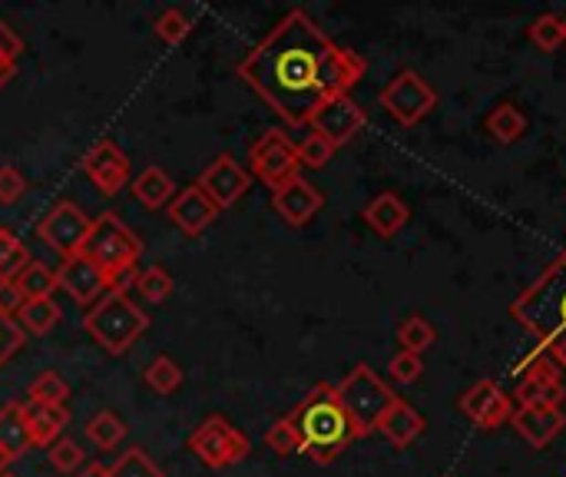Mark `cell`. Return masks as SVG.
Returning a JSON list of instances; mask_svg holds the SVG:
<instances>
[{
    "label": "cell",
    "mask_w": 566,
    "mask_h": 477,
    "mask_svg": "<svg viewBox=\"0 0 566 477\" xmlns=\"http://www.w3.org/2000/svg\"><path fill=\"white\" fill-rule=\"evenodd\" d=\"M166 212H169V219H172V226H176L179 232H186V236H202V232L216 222L219 206L192 183V186H186L182 193H176V199L166 206Z\"/></svg>",
    "instance_id": "17"
},
{
    "label": "cell",
    "mask_w": 566,
    "mask_h": 477,
    "mask_svg": "<svg viewBox=\"0 0 566 477\" xmlns=\"http://www.w3.org/2000/svg\"><path fill=\"white\" fill-rule=\"evenodd\" d=\"M133 289H136V292H139L146 302L159 305V302H166V299H169V292H172V276H169L166 269L153 266V269H143V272H136V282H133Z\"/></svg>",
    "instance_id": "33"
},
{
    "label": "cell",
    "mask_w": 566,
    "mask_h": 477,
    "mask_svg": "<svg viewBox=\"0 0 566 477\" xmlns=\"http://www.w3.org/2000/svg\"><path fill=\"white\" fill-rule=\"evenodd\" d=\"M365 123H368V116H365V110L345 93V96H335V100H328L315 116H312V133H318V136H325L335 149L338 146H345V143H352L361 129H365Z\"/></svg>",
    "instance_id": "14"
},
{
    "label": "cell",
    "mask_w": 566,
    "mask_h": 477,
    "mask_svg": "<svg viewBox=\"0 0 566 477\" xmlns=\"http://www.w3.org/2000/svg\"><path fill=\"white\" fill-rule=\"evenodd\" d=\"M56 286L60 292H66L76 305H96L109 289H113V279L93 262L86 259L83 252L80 256H70L60 262L56 269Z\"/></svg>",
    "instance_id": "12"
},
{
    "label": "cell",
    "mask_w": 566,
    "mask_h": 477,
    "mask_svg": "<svg viewBox=\"0 0 566 477\" xmlns=\"http://www.w3.org/2000/svg\"><path fill=\"white\" fill-rule=\"evenodd\" d=\"M365 222L371 226V232H378L381 239H391V236H398L405 226H408V219H411V212H408V206H405V199L398 196V193H378L368 206H365Z\"/></svg>",
    "instance_id": "19"
},
{
    "label": "cell",
    "mask_w": 566,
    "mask_h": 477,
    "mask_svg": "<svg viewBox=\"0 0 566 477\" xmlns=\"http://www.w3.org/2000/svg\"><path fill=\"white\" fill-rule=\"evenodd\" d=\"M378 432L395 445V448H411L421 435H424V415L418 408H411L405 398H398L391 405V412L381 418Z\"/></svg>",
    "instance_id": "20"
},
{
    "label": "cell",
    "mask_w": 566,
    "mask_h": 477,
    "mask_svg": "<svg viewBox=\"0 0 566 477\" xmlns=\"http://www.w3.org/2000/svg\"><path fill=\"white\" fill-rule=\"evenodd\" d=\"M27 193V179L20 176L17 166H0V206L17 203Z\"/></svg>",
    "instance_id": "41"
},
{
    "label": "cell",
    "mask_w": 566,
    "mask_h": 477,
    "mask_svg": "<svg viewBox=\"0 0 566 477\" xmlns=\"http://www.w3.org/2000/svg\"><path fill=\"white\" fill-rule=\"evenodd\" d=\"M295 149H298V163L308 166V169H322V166H328V159L335 156V146H332L325 136H318V133H308Z\"/></svg>",
    "instance_id": "38"
},
{
    "label": "cell",
    "mask_w": 566,
    "mask_h": 477,
    "mask_svg": "<svg viewBox=\"0 0 566 477\" xmlns=\"http://www.w3.org/2000/svg\"><path fill=\"white\" fill-rule=\"evenodd\" d=\"M285 418L298 432L302 455H308L315 465H332L352 442L361 438L348 412L342 408L335 385L328 382H318Z\"/></svg>",
    "instance_id": "2"
},
{
    "label": "cell",
    "mask_w": 566,
    "mask_h": 477,
    "mask_svg": "<svg viewBox=\"0 0 566 477\" xmlns=\"http://www.w3.org/2000/svg\"><path fill=\"white\" fill-rule=\"evenodd\" d=\"M434 342H438V332H434V325L424 315H408L398 325V345H401V352L424 355Z\"/></svg>",
    "instance_id": "29"
},
{
    "label": "cell",
    "mask_w": 566,
    "mask_h": 477,
    "mask_svg": "<svg viewBox=\"0 0 566 477\" xmlns=\"http://www.w3.org/2000/svg\"><path fill=\"white\" fill-rule=\"evenodd\" d=\"M83 329L106 355H126L146 335L149 315L123 289H109L96 305H90Z\"/></svg>",
    "instance_id": "4"
},
{
    "label": "cell",
    "mask_w": 566,
    "mask_h": 477,
    "mask_svg": "<svg viewBox=\"0 0 566 477\" xmlns=\"http://www.w3.org/2000/svg\"><path fill=\"white\" fill-rule=\"evenodd\" d=\"M60 315H63V312H60L56 299H36V302H23L20 312H17L13 319H17V325L23 329V335H27V332H30V335H46V332L56 329Z\"/></svg>",
    "instance_id": "27"
},
{
    "label": "cell",
    "mask_w": 566,
    "mask_h": 477,
    "mask_svg": "<svg viewBox=\"0 0 566 477\" xmlns=\"http://www.w3.org/2000/svg\"><path fill=\"white\" fill-rule=\"evenodd\" d=\"M17 292L23 295V302H36V299H53L56 286V269H50L46 262L33 259L20 276H17Z\"/></svg>",
    "instance_id": "26"
},
{
    "label": "cell",
    "mask_w": 566,
    "mask_h": 477,
    "mask_svg": "<svg viewBox=\"0 0 566 477\" xmlns=\"http://www.w3.org/2000/svg\"><path fill=\"white\" fill-rule=\"evenodd\" d=\"M335 392H338V402H342V408L348 412V418H352V425L358 428V435L361 438H368L371 432H378V425H381V418L391 412V405L398 402V395L378 379V372L371 369V365H355L338 385H335Z\"/></svg>",
    "instance_id": "5"
},
{
    "label": "cell",
    "mask_w": 566,
    "mask_h": 477,
    "mask_svg": "<svg viewBox=\"0 0 566 477\" xmlns=\"http://www.w3.org/2000/svg\"><path fill=\"white\" fill-rule=\"evenodd\" d=\"M20 305H23V295L17 292V286L13 282H0V312L3 315H17Z\"/></svg>",
    "instance_id": "43"
},
{
    "label": "cell",
    "mask_w": 566,
    "mask_h": 477,
    "mask_svg": "<svg viewBox=\"0 0 566 477\" xmlns=\"http://www.w3.org/2000/svg\"><path fill=\"white\" fill-rule=\"evenodd\" d=\"M0 53H3L10 63H17V56L23 53V40H20V33H17L10 23H3V20H0Z\"/></svg>",
    "instance_id": "42"
},
{
    "label": "cell",
    "mask_w": 566,
    "mask_h": 477,
    "mask_svg": "<svg viewBox=\"0 0 566 477\" xmlns=\"http://www.w3.org/2000/svg\"><path fill=\"white\" fill-rule=\"evenodd\" d=\"M23 329L17 325V319L13 315H3L0 312V369L23 349Z\"/></svg>",
    "instance_id": "39"
},
{
    "label": "cell",
    "mask_w": 566,
    "mask_h": 477,
    "mask_svg": "<svg viewBox=\"0 0 566 477\" xmlns=\"http://www.w3.org/2000/svg\"><path fill=\"white\" fill-rule=\"evenodd\" d=\"M20 246H23V242H20L10 229H3V226H0V269H3V262H7Z\"/></svg>",
    "instance_id": "44"
},
{
    "label": "cell",
    "mask_w": 566,
    "mask_h": 477,
    "mask_svg": "<svg viewBox=\"0 0 566 477\" xmlns=\"http://www.w3.org/2000/svg\"><path fill=\"white\" fill-rule=\"evenodd\" d=\"M368 60L338 46L305 10H289L239 63L245 80L289 126H308L335 96L365 80Z\"/></svg>",
    "instance_id": "1"
},
{
    "label": "cell",
    "mask_w": 566,
    "mask_h": 477,
    "mask_svg": "<svg viewBox=\"0 0 566 477\" xmlns=\"http://www.w3.org/2000/svg\"><path fill=\"white\" fill-rule=\"evenodd\" d=\"M511 319H517V325H524L537 339L534 355H544L551 345L566 342V246L511 302Z\"/></svg>",
    "instance_id": "3"
},
{
    "label": "cell",
    "mask_w": 566,
    "mask_h": 477,
    "mask_svg": "<svg viewBox=\"0 0 566 477\" xmlns=\"http://www.w3.org/2000/svg\"><path fill=\"white\" fill-rule=\"evenodd\" d=\"M7 471H10V458H7V455L0 452V475H7Z\"/></svg>",
    "instance_id": "47"
},
{
    "label": "cell",
    "mask_w": 566,
    "mask_h": 477,
    "mask_svg": "<svg viewBox=\"0 0 566 477\" xmlns=\"http://www.w3.org/2000/svg\"><path fill=\"white\" fill-rule=\"evenodd\" d=\"M76 477H109V468L99 465V462H86V465L76 471Z\"/></svg>",
    "instance_id": "45"
},
{
    "label": "cell",
    "mask_w": 566,
    "mask_h": 477,
    "mask_svg": "<svg viewBox=\"0 0 566 477\" xmlns=\"http://www.w3.org/2000/svg\"><path fill=\"white\" fill-rule=\"evenodd\" d=\"M13 73H17V63H10V60L0 53V86H7V80H13Z\"/></svg>",
    "instance_id": "46"
},
{
    "label": "cell",
    "mask_w": 566,
    "mask_h": 477,
    "mask_svg": "<svg viewBox=\"0 0 566 477\" xmlns=\"http://www.w3.org/2000/svg\"><path fill=\"white\" fill-rule=\"evenodd\" d=\"M189 452L212 471H222V468H232L239 462L249 458L252 445L249 438L226 418V415H212L206 418L192 435H189Z\"/></svg>",
    "instance_id": "7"
},
{
    "label": "cell",
    "mask_w": 566,
    "mask_h": 477,
    "mask_svg": "<svg viewBox=\"0 0 566 477\" xmlns=\"http://www.w3.org/2000/svg\"><path fill=\"white\" fill-rule=\"evenodd\" d=\"M109 477H166L163 468L143 452V448H129L123 452L113 465H109Z\"/></svg>",
    "instance_id": "32"
},
{
    "label": "cell",
    "mask_w": 566,
    "mask_h": 477,
    "mask_svg": "<svg viewBox=\"0 0 566 477\" xmlns=\"http://www.w3.org/2000/svg\"><path fill=\"white\" fill-rule=\"evenodd\" d=\"M421 372H424V362H421V355H411V352H398V355L388 362V375H391L398 385H411V382H418V379H421Z\"/></svg>",
    "instance_id": "40"
},
{
    "label": "cell",
    "mask_w": 566,
    "mask_h": 477,
    "mask_svg": "<svg viewBox=\"0 0 566 477\" xmlns=\"http://www.w3.org/2000/svg\"><path fill=\"white\" fill-rule=\"evenodd\" d=\"M325 206V196L315 183H308L302 173L289 183H282L279 189H272V209L292 226V229H302L308 226Z\"/></svg>",
    "instance_id": "16"
},
{
    "label": "cell",
    "mask_w": 566,
    "mask_h": 477,
    "mask_svg": "<svg viewBox=\"0 0 566 477\" xmlns=\"http://www.w3.org/2000/svg\"><path fill=\"white\" fill-rule=\"evenodd\" d=\"M488 133L501 143V146H511L517 143L524 133H527V116L521 113L517 103H497L488 116Z\"/></svg>",
    "instance_id": "25"
},
{
    "label": "cell",
    "mask_w": 566,
    "mask_h": 477,
    "mask_svg": "<svg viewBox=\"0 0 566 477\" xmlns=\"http://www.w3.org/2000/svg\"><path fill=\"white\" fill-rule=\"evenodd\" d=\"M93 229V219L70 199H60L50 206V212L36 222V236L43 239V246H50L60 259L80 256L83 242Z\"/></svg>",
    "instance_id": "10"
},
{
    "label": "cell",
    "mask_w": 566,
    "mask_h": 477,
    "mask_svg": "<svg viewBox=\"0 0 566 477\" xmlns=\"http://www.w3.org/2000/svg\"><path fill=\"white\" fill-rule=\"evenodd\" d=\"M86 438L99 448V452H113L123 438H126V422L116 412H96L86 422Z\"/></svg>",
    "instance_id": "28"
},
{
    "label": "cell",
    "mask_w": 566,
    "mask_h": 477,
    "mask_svg": "<svg viewBox=\"0 0 566 477\" xmlns=\"http://www.w3.org/2000/svg\"><path fill=\"white\" fill-rule=\"evenodd\" d=\"M83 256L93 259L116 286L126 272L136 269V262L143 256V239L116 212H106V216L93 219V229L83 242Z\"/></svg>",
    "instance_id": "6"
},
{
    "label": "cell",
    "mask_w": 566,
    "mask_h": 477,
    "mask_svg": "<svg viewBox=\"0 0 566 477\" xmlns=\"http://www.w3.org/2000/svg\"><path fill=\"white\" fill-rule=\"evenodd\" d=\"M249 169L259 183H265L269 189H279L282 183L298 176V169H302L298 149L282 129H265L249 146Z\"/></svg>",
    "instance_id": "8"
},
{
    "label": "cell",
    "mask_w": 566,
    "mask_h": 477,
    "mask_svg": "<svg viewBox=\"0 0 566 477\" xmlns=\"http://www.w3.org/2000/svg\"><path fill=\"white\" fill-rule=\"evenodd\" d=\"M527 37H531V43H534L537 50L551 53V50H557V46L564 43V23H560L557 13H541V17L527 27Z\"/></svg>",
    "instance_id": "34"
},
{
    "label": "cell",
    "mask_w": 566,
    "mask_h": 477,
    "mask_svg": "<svg viewBox=\"0 0 566 477\" xmlns=\"http://www.w3.org/2000/svg\"><path fill=\"white\" fill-rule=\"evenodd\" d=\"M511 425L531 448H547L566 428V415L560 408H514Z\"/></svg>",
    "instance_id": "18"
},
{
    "label": "cell",
    "mask_w": 566,
    "mask_h": 477,
    "mask_svg": "<svg viewBox=\"0 0 566 477\" xmlns=\"http://www.w3.org/2000/svg\"><path fill=\"white\" fill-rule=\"evenodd\" d=\"M83 173L93 179V186L103 193V196H116L123 186H129V156L119 149V143L113 139H99L93 143L83 159H80Z\"/></svg>",
    "instance_id": "13"
},
{
    "label": "cell",
    "mask_w": 566,
    "mask_h": 477,
    "mask_svg": "<svg viewBox=\"0 0 566 477\" xmlns=\"http://www.w3.org/2000/svg\"><path fill=\"white\" fill-rule=\"evenodd\" d=\"M46 458H50L53 471H60V475H76L86 465V452H80V445L70 442V438H56L50 445Z\"/></svg>",
    "instance_id": "36"
},
{
    "label": "cell",
    "mask_w": 566,
    "mask_h": 477,
    "mask_svg": "<svg viewBox=\"0 0 566 477\" xmlns=\"http://www.w3.org/2000/svg\"><path fill=\"white\" fill-rule=\"evenodd\" d=\"M27 395H30L27 402H33V405H63L70 398V385L56 372H40L30 382Z\"/></svg>",
    "instance_id": "31"
},
{
    "label": "cell",
    "mask_w": 566,
    "mask_h": 477,
    "mask_svg": "<svg viewBox=\"0 0 566 477\" xmlns=\"http://www.w3.org/2000/svg\"><path fill=\"white\" fill-rule=\"evenodd\" d=\"M133 196L146 206V209H163L176 199V183L166 169L159 166H146L136 179H133Z\"/></svg>",
    "instance_id": "23"
},
{
    "label": "cell",
    "mask_w": 566,
    "mask_h": 477,
    "mask_svg": "<svg viewBox=\"0 0 566 477\" xmlns=\"http://www.w3.org/2000/svg\"><path fill=\"white\" fill-rule=\"evenodd\" d=\"M560 23H564V40H566V13H564V17H560Z\"/></svg>",
    "instance_id": "48"
},
{
    "label": "cell",
    "mask_w": 566,
    "mask_h": 477,
    "mask_svg": "<svg viewBox=\"0 0 566 477\" xmlns=\"http://www.w3.org/2000/svg\"><path fill=\"white\" fill-rule=\"evenodd\" d=\"M0 477H17V475H13V471H7V475H0Z\"/></svg>",
    "instance_id": "49"
},
{
    "label": "cell",
    "mask_w": 566,
    "mask_h": 477,
    "mask_svg": "<svg viewBox=\"0 0 566 477\" xmlns=\"http://www.w3.org/2000/svg\"><path fill=\"white\" fill-rule=\"evenodd\" d=\"M23 418H27L30 442L40 445V448H50L60 438V432L66 428L70 412L63 405H33V402H27L23 405Z\"/></svg>",
    "instance_id": "21"
},
{
    "label": "cell",
    "mask_w": 566,
    "mask_h": 477,
    "mask_svg": "<svg viewBox=\"0 0 566 477\" xmlns=\"http://www.w3.org/2000/svg\"><path fill=\"white\" fill-rule=\"evenodd\" d=\"M458 408L478 425V428H501V425H507L511 422V415H514V402H511V395H504L501 392V385L497 382H491V379H481V382H474L464 395H461V402H458Z\"/></svg>",
    "instance_id": "15"
},
{
    "label": "cell",
    "mask_w": 566,
    "mask_h": 477,
    "mask_svg": "<svg viewBox=\"0 0 566 477\" xmlns=\"http://www.w3.org/2000/svg\"><path fill=\"white\" fill-rule=\"evenodd\" d=\"M265 445H269V452H275L279 458H292V455H298V452H302L298 432L292 428V422H289V418H279V422L265 432Z\"/></svg>",
    "instance_id": "37"
},
{
    "label": "cell",
    "mask_w": 566,
    "mask_h": 477,
    "mask_svg": "<svg viewBox=\"0 0 566 477\" xmlns=\"http://www.w3.org/2000/svg\"><path fill=\"white\" fill-rule=\"evenodd\" d=\"M196 186L219 206V209H229V206H235L245 193H249V186H252V173L245 169V166H239V159L235 156H229V153H219L202 173H199V179H196Z\"/></svg>",
    "instance_id": "11"
},
{
    "label": "cell",
    "mask_w": 566,
    "mask_h": 477,
    "mask_svg": "<svg viewBox=\"0 0 566 477\" xmlns=\"http://www.w3.org/2000/svg\"><path fill=\"white\" fill-rule=\"evenodd\" d=\"M33 448L30 432H27V418H23V405L20 402H7L0 408V452L17 462Z\"/></svg>",
    "instance_id": "22"
},
{
    "label": "cell",
    "mask_w": 566,
    "mask_h": 477,
    "mask_svg": "<svg viewBox=\"0 0 566 477\" xmlns=\"http://www.w3.org/2000/svg\"><path fill=\"white\" fill-rule=\"evenodd\" d=\"M564 398V382H537V379H524L511 395L514 408H560Z\"/></svg>",
    "instance_id": "24"
},
{
    "label": "cell",
    "mask_w": 566,
    "mask_h": 477,
    "mask_svg": "<svg viewBox=\"0 0 566 477\" xmlns=\"http://www.w3.org/2000/svg\"><path fill=\"white\" fill-rule=\"evenodd\" d=\"M189 33H192V20H189L179 7H169V10H163V13L156 17V37H159L163 43L176 46V43H182Z\"/></svg>",
    "instance_id": "35"
},
{
    "label": "cell",
    "mask_w": 566,
    "mask_h": 477,
    "mask_svg": "<svg viewBox=\"0 0 566 477\" xmlns=\"http://www.w3.org/2000/svg\"><path fill=\"white\" fill-rule=\"evenodd\" d=\"M143 382H146V388L156 392V395H172V392L182 385V369H179L169 355H159V359H153V362L146 365Z\"/></svg>",
    "instance_id": "30"
},
{
    "label": "cell",
    "mask_w": 566,
    "mask_h": 477,
    "mask_svg": "<svg viewBox=\"0 0 566 477\" xmlns=\"http://www.w3.org/2000/svg\"><path fill=\"white\" fill-rule=\"evenodd\" d=\"M381 106L401 123V126H415L421 123L434 106H438V93L434 86L418 73V70H401L391 76V83L378 93Z\"/></svg>",
    "instance_id": "9"
}]
</instances>
